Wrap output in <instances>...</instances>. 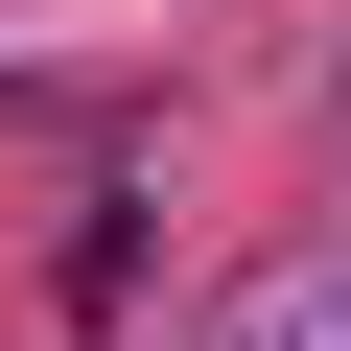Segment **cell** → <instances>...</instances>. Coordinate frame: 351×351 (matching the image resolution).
Instances as JSON below:
<instances>
[{
  "label": "cell",
  "mask_w": 351,
  "mask_h": 351,
  "mask_svg": "<svg viewBox=\"0 0 351 351\" xmlns=\"http://www.w3.org/2000/svg\"><path fill=\"white\" fill-rule=\"evenodd\" d=\"M234 351H351V304H328V281H281V304H234Z\"/></svg>",
  "instance_id": "1"
},
{
  "label": "cell",
  "mask_w": 351,
  "mask_h": 351,
  "mask_svg": "<svg viewBox=\"0 0 351 351\" xmlns=\"http://www.w3.org/2000/svg\"><path fill=\"white\" fill-rule=\"evenodd\" d=\"M328 304H351V258H328Z\"/></svg>",
  "instance_id": "2"
}]
</instances>
